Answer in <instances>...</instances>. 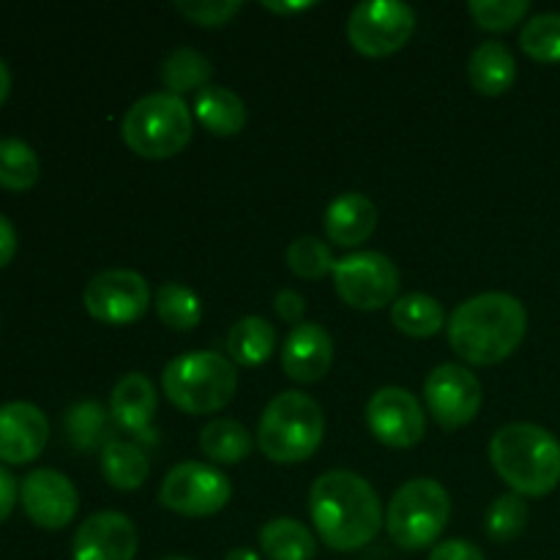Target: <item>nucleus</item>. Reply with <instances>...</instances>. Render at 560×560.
Returning <instances> with one entry per match:
<instances>
[{
    "label": "nucleus",
    "instance_id": "nucleus-10",
    "mask_svg": "<svg viewBox=\"0 0 560 560\" xmlns=\"http://www.w3.org/2000/svg\"><path fill=\"white\" fill-rule=\"evenodd\" d=\"M416 31V11L402 0H364L350 11L348 38L366 58L399 52Z\"/></svg>",
    "mask_w": 560,
    "mask_h": 560
},
{
    "label": "nucleus",
    "instance_id": "nucleus-16",
    "mask_svg": "<svg viewBox=\"0 0 560 560\" xmlns=\"http://www.w3.org/2000/svg\"><path fill=\"white\" fill-rule=\"evenodd\" d=\"M49 421L33 402L0 405V463L25 465L44 452Z\"/></svg>",
    "mask_w": 560,
    "mask_h": 560
},
{
    "label": "nucleus",
    "instance_id": "nucleus-27",
    "mask_svg": "<svg viewBox=\"0 0 560 560\" xmlns=\"http://www.w3.org/2000/svg\"><path fill=\"white\" fill-rule=\"evenodd\" d=\"M213 77V63L202 52L191 47H178L164 58L162 66V82L167 88V93L184 98V93L197 91L211 85Z\"/></svg>",
    "mask_w": 560,
    "mask_h": 560
},
{
    "label": "nucleus",
    "instance_id": "nucleus-42",
    "mask_svg": "<svg viewBox=\"0 0 560 560\" xmlns=\"http://www.w3.org/2000/svg\"><path fill=\"white\" fill-rule=\"evenodd\" d=\"M224 560H262L260 552L249 550V547H235V550H230Z\"/></svg>",
    "mask_w": 560,
    "mask_h": 560
},
{
    "label": "nucleus",
    "instance_id": "nucleus-8",
    "mask_svg": "<svg viewBox=\"0 0 560 560\" xmlns=\"http://www.w3.org/2000/svg\"><path fill=\"white\" fill-rule=\"evenodd\" d=\"M233 498V485L217 465L178 463L159 487V503L180 517H213Z\"/></svg>",
    "mask_w": 560,
    "mask_h": 560
},
{
    "label": "nucleus",
    "instance_id": "nucleus-5",
    "mask_svg": "<svg viewBox=\"0 0 560 560\" xmlns=\"http://www.w3.org/2000/svg\"><path fill=\"white\" fill-rule=\"evenodd\" d=\"M164 397L189 416L219 413L238 392V370L222 353H184L162 372Z\"/></svg>",
    "mask_w": 560,
    "mask_h": 560
},
{
    "label": "nucleus",
    "instance_id": "nucleus-32",
    "mask_svg": "<svg viewBox=\"0 0 560 560\" xmlns=\"http://www.w3.org/2000/svg\"><path fill=\"white\" fill-rule=\"evenodd\" d=\"M288 268L301 279H323L326 273H334L337 260L326 241L315 238V235H301L284 252Z\"/></svg>",
    "mask_w": 560,
    "mask_h": 560
},
{
    "label": "nucleus",
    "instance_id": "nucleus-24",
    "mask_svg": "<svg viewBox=\"0 0 560 560\" xmlns=\"http://www.w3.org/2000/svg\"><path fill=\"white\" fill-rule=\"evenodd\" d=\"M151 474L145 452L135 443L107 441L102 448V476L109 487L120 492L140 490Z\"/></svg>",
    "mask_w": 560,
    "mask_h": 560
},
{
    "label": "nucleus",
    "instance_id": "nucleus-22",
    "mask_svg": "<svg viewBox=\"0 0 560 560\" xmlns=\"http://www.w3.org/2000/svg\"><path fill=\"white\" fill-rule=\"evenodd\" d=\"M260 552L268 560H312L317 556V539L299 520L277 517L260 528Z\"/></svg>",
    "mask_w": 560,
    "mask_h": 560
},
{
    "label": "nucleus",
    "instance_id": "nucleus-1",
    "mask_svg": "<svg viewBox=\"0 0 560 560\" xmlns=\"http://www.w3.org/2000/svg\"><path fill=\"white\" fill-rule=\"evenodd\" d=\"M310 517L317 536L337 552L361 550L386 525L375 487L353 470L317 476L310 490Z\"/></svg>",
    "mask_w": 560,
    "mask_h": 560
},
{
    "label": "nucleus",
    "instance_id": "nucleus-4",
    "mask_svg": "<svg viewBox=\"0 0 560 560\" xmlns=\"http://www.w3.org/2000/svg\"><path fill=\"white\" fill-rule=\"evenodd\" d=\"M326 438L323 408L304 392H282L266 405L257 424V446L271 463L295 465L310 459Z\"/></svg>",
    "mask_w": 560,
    "mask_h": 560
},
{
    "label": "nucleus",
    "instance_id": "nucleus-31",
    "mask_svg": "<svg viewBox=\"0 0 560 560\" xmlns=\"http://www.w3.org/2000/svg\"><path fill=\"white\" fill-rule=\"evenodd\" d=\"M520 47L536 63H560V14L530 16L520 33Z\"/></svg>",
    "mask_w": 560,
    "mask_h": 560
},
{
    "label": "nucleus",
    "instance_id": "nucleus-23",
    "mask_svg": "<svg viewBox=\"0 0 560 560\" xmlns=\"http://www.w3.org/2000/svg\"><path fill=\"white\" fill-rule=\"evenodd\" d=\"M230 359L241 366H260L277 350V328L260 315H246L228 334Z\"/></svg>",
    "mask_w": 560,
    "mask_h": 560
},
{
    "label": "nucleus",
    "instance_id": "nucleus-21",
    "mask_svg": "<svg viewBox=\"0 0 560 560\" xmlns=\"http://www.w3.org/2000/svg\"><path fill=\"white\" fill-rule=\"evenodd\" d=\"M195 118L217 137H233L246 126V104L235 91L208 85L195 93Z\"/></svg>",
    "mask_w": 560,
    "mask_h": 560
},
{
    "label": "nucleus",
    "instance_id": "nucleus-37",
    "mask_svg": "<svg viewBox=\"0 0 560 560\" xmlns=\"http://www.w3.org/2000/svg\"><path fill=\"white\" fill-rule=\"evenodd\" d=\"M273 310H277V315L282 317V320L299 326L301 317H304V312H306V301H304V295H301V293L284 288V290H279L277 295H273Z\"/></svg>",
    "mask_w": 560,
    "mask_h": 560
},
{
    "label": "nucleus",
    "instance_id": "nucleus-28",
    "mask_svg": "<svg viewBox=\"0 0 560 560\" xmlns=\"http://www.w3.org/2000/svg\"><path fill=\"white\" fill-rule=\"evenodd\" d=\"M159 320L173 331H191L202 320V301L191 288L180 282H164L153 295Z\"/></svg>",
    "mask_w": 560,
    "mask_h": 560
},
{
    "label": "nucleus",
    "instance_id": "nucleus-35",
    "mask_svg": "<svg viewBox=\"0 0 560 560\" xmlns=\"http://www.w3.org/2000/svg\"><path fill=\"white\" fill-rule=\"evenodd\" d=\"M175 9L202 27H222L244 9L241 0H178Z\"/></svg>",
    "mask_w": 560,
    "mask_h": 560
},
{
    "label": "nucleus",
    "instance_id": "nucleus-41",
    "mask_svg": "<svg viewBox=\"0 0 560 560\" xmlns=\"http://www.w3.org/2000/svg\"><path fill=\"white\" fill-rule=\"evenodd\" d=\"M9 91H11V71L9 66H5V60L0 58V104L9 98Z\"/></svg>",
    "mask_w": 560,
    "mask_h": 560
},
{
    "label": "nucleus",
    "instance_id": "nucleus-14",
    "mask_svg": "<svg viewBox=\"0 0 560 560\" xmlns=\"http://www.w3.org/2000/svg\"><path fill=\"white\" fill-rule=\"evenodd\" d=\"M20 503L33 525L44 530H60L77 517L80 492L60 470L38 468L22 479Z\"/></svg>",
    "mask_w": 560,
    "mask_h": 560
},
{
    "label": "nucleus",
    "instance_id": "nucleus-39",
    "mask_svg": "<svg viewBox=\"0 0 560 560\" xmlns=\"http://www.w3.org/2000/svg\"><path fill=\"white\" fill-rule=\"evenodd\" d=\"M16 255V230L5 213H0V268L9 266Z\"/></svg>",
    "mask_w": 560,
    "mask_h": 560
},
{
    "label": "nucleus",
    "instance_id": "nucleus-18",
    "mask_svg": "<svg viewBox=\"0 0 560 560\" xmlns=\"http://www.w3.org/2000/svg\"><path fill=\"white\" fill-rule=\"evenodd\" d=\"M377 228V208L361 191H345L328 202L323 213V230L337 246H361Z\"/></svg>",
    "mask_w": 560,
    "mask_h": 560
},
{
    "label": "nucleus",
    "instance_id": "nucleus-7",
    "mask_svg": "<svg viewBox=\"0 0 560 560\" xmlns=\"http://www.w3.org/2000/svg\"><path fill=\"white\" fill-rule=\"evenodd\" d=\"M452 517V495L435 479H410L394 492L386 509V530L402 550L432 547Z\"/></svg>",
    "mask_w": 560,
    "mask_h": 560
},
{
    "label": "nucleus",
    "instance_id": "nucleus-6",
    "mask_svg": "<svg viewBox=\"0 0 560 560\" xmlns=\"http://www.w3.org/2000/svg\"><path fill=\"white\" fill-rule=\"evenodd\" d=\"M195 115L189 104L167 91L137 98L120 120V137L142 159H173L191 142Z\"/></svg>",
    "mask_w": 560,
    "mask_h": 560
},
{
    "label": "nucleus",
    "instance_id": "nucleus-43",
    "mask_svg": "<svg viewBox=\"0 0 560 560\" xmlns=\"http://www.w3.org/2000/svg\"><path fill=\"white\" fill-rule=\"evenodd\" d=\"M162 560H195V558H184V556H173V558H162Z\"/></svg>",
    "mask_w": 560,
    "mask_h": 560
},
{
    "label": "nucleus",
    "instance_id": "nucleus-9",
    "mask_svg": "<svg viewBox=\"0 0 560 560\" xmlns=\"http://www.w3.org/2000/svg\"><path fill=\"white\" fill-rule=\"evenodd\" d=\"M334 288L353 310L377 312L397 301L399 268L383 252H353L337 260Z\"/></svg>",
    "mask_w": 560,
    "mask_h": 560
},
{
    "label": "nucleus",
    "instance_id": "nucleus-17",
    "mask_svg": "<svg viewBox=\"0 0 560 560\" xmlns=\"http://www.w3.org/2000/svg\"><path fill=\"white\" fill-rule=\"evenodd\" d=\"M334 361V339L320 323H299L282 345V370L295 383H317Z\"/></svg>",
    "mask_w": 560,
    "mask_h": 560
},
{
    "label": "nucleus",
    "instance_id": "nucleus-15",
    "mask_svg": "<svg viewBox=\"0 0 560 560\" xmlns=\"http://www.w3.org/2000/svg\"><path fill=\"white\" fill-rule=\"evenodd\" d=\"M140 536L135 523L120 512H96L77 528L71 539L74 560H135Z\"/></svg>",
    "mask_w": 560,
    "mask_h": 560
},
{
    "label": "nucleus",
    "instance_id": "nucleus-40",
    "mask_svg": "<svg viewBox=\"0 0 560 560\" xmlns=\"http://www.w3.org/2000/svg\"><path fill=\"white\" fill-rule=\"evenodd\" d=\"M266 9L273 11V14H293V11L315 9V3H312V0H299V3H271V0H268Z\"/></svg>",
    "mask_w": 560,
    "mask_h": 560
},
{
    "label": "nucleus",
    "instance_id": "nucleus-25",
    "mask_svg": "<svg viewBox=\"0 0 560 560\" xmlns=\"http://www.w3.org/2000/svg\"><path fill=\"white\" fill-rule=\"evenodd\" d=\"M392 323L405 337L430 339L443 331L448 320L441 301L427 293H408L392 304Z\"/></svg>",
    "mask_w": 560,
    "mask_h": 560
},
{
    "label": "nucleus",
    "instance_id": "nucleus-3",
    "mask_svg": "<svg viewBox=\"0 0 560 560\" xmlns=\"http://www.w3.org/2000/svg\"><path fill=\"white\" fill-rule=\"evenodd\" d=\"M490 463L523 498H545L560 485V441L539 424L501 427L490 441Z\"/></svg>",
    "mask_w": 560,
    "mask_h": 560
},
{
    "label": "nucleus",
    "instance_id": "nucleus-13",
    "mask_svg": "<svg viewBox=\"0 0 560 560\" xmlns=\"http://www.w3.org/2000/svg\"><path fill=\"white\" fill-rule=\"evenodd\" d=\"M366 427L388 448H413L427 435V416L419 399L402 386H386L366 402Z\"/></svg>",
    "mask_w": 560,
    "mask_h": 560
},
{
    "label": "nucleus",
    "instance_id": "nucleus-34",
    "mask_svg": "<svg viewBox=\"0 0 560 560\" xmlns=\"http://www.w3.org/2000/svg\"><path fill=\"white\" fill-rule=\"evenodd\" d=\"M528 0H470L468 11L481 31H512L525 14H528Z\"/></svg>",
    "mask_w": 560,
    "mask_h": 560
},
{
    "label": "nucleus",
    "instance_id": "nucleus-36",
    "mask_svg": "<svg viewBox=\"0 0 560 560\" xmlns=\"http://www.w3.org/2000/svg\"><path fill=\"white\" fill-rule=\"evenodd\" d=\"M430 560H487L485 552L468 539H448L432 547Z\"/></svg>",
    "mask_w": 560,
    "mask_h": 560
},
{
    "label": "nucleus",
    "instance_id": "nucleus-38",
    "mask_svg": "<svg viewBox=\"0 0 560 560\" xmlns=\"http://www.w3.org/2000/svg\"><path fill=\"white\" fill-rule=\"evenodd\" d=\"M16 495H20L16 479L3 468V465H0V525H3L5 520H9V514L14 512Z\"/></svg>",
    "mask_w": 560,
    "mask_h": 560
},
{
    "label": "nucleus",
    "instance_id": "nucleus-20",
    "mask_svg": "<svg viewBox=\"0 0 560 560\" xmlns=\"http://www.w3.org/2000/svg\"><path fill=\"white\" fill-rule=\"evenodd\" d=\"M470 85L485 96H503L517 80V58L501 42H485L470 52Z\"/></svg>",
    "mask_w": 560,
    "mask_h": 560
},
{
    "label": "nucleus",
    "instance_id": "nucleus-29",
    "mask_svg": "<svg viewBox=\"0 0 560 560\" xmlns=\"http://www.w3.org/2000/svg\"><path fill=\"white\" fill-rule=\"evenodd\" d=\"M42 178V164L36 151L25 140L3 137L0 140V186L11 191H25L38 184Z\"/></svg>",
    "mask_w": 560,
    "mask_h": 560
},
{
    "label": "nucleus",
    "instance_id": "nucleus-33",
    "mask_svg": "<svg viewBox=\"0 0 560 560\" xmlns=\"http://www.w3.org/2000/svg\"><path fill=\"white\" fill-rule=\"evenodd\" d=\"M66 432L69 441L77 448H104V435H107V410L98 402H77L74 408L66 413Z\"/></svg>",
    "mask_w": 560,
    "mask_h": 560
},
{
    "label": "nucleus",
    "instance_id": "nucleus-12",
    "mask_svg": "<svg viewBox=\"0 0 560 560\" xmlns=\"http://www.w3.org/2000/svg\"><path fill=\"white\" fill-rule=\"evenodd\" d=\"M424 399L443 430H463L481 410V383L468 366L441 364L427 377Z\"/></svg>",
    "mask_w": 560,
    "mask_h": 560
},
{
    "label": "nucleus",
    "instance_id": "nucleus-19",
    "mask_svg": "<svg viewBox=\"0 0 560 560\" xmlns=\"http://www.w3.org/2000/svg\"><path fill=\"white\" fill-rule=\"evenodd\" d=\"M156 388H153L151 377H145L142 372L124 375L109 394V416H115V421L131 432L148 430L156 416Z\"/></svg>",
    "mask_w": 560,
    "mask_h": 560
},
{
    "label": "nucleus",
    "instance_id": "nucleus-30",
    "mask_svg": "<svg viewBox=\"0 0 560 560\" xmlns=\"http://www.w3.org/2000/svg\"><path fill=\"white\" fill-rule=\"evenodd\" d=\"M528 503L517 492H506V495H498L490 503L485 517V530L495 545H509V541L520 539L528 528Z\"/></svg>",
    "mask_w": 560,
    "mask_h": 560
},
{
    "label": "nucleus",
    "instance_id": "nucleus-26",
    "mask_svg": "<svg viewBox=\"0 0 560 560\" xmlns=\"http://www.w3.org/2000/svg\"><path fill=\"white\" fill-rule=\"evenodd\" d=\"M252 448H255V438L235 419H213L200 432V452L213 465L244 463Z\"/></svg>",
    "mask_w": 560,
    "mask_h": 560
},
{
    "label": "nucleus",
    "instance_id": "nucleus-2",
    "mask_svg": "<svg viewBox=\"0 0 560 560\" xmlns=\"http://www.w3.org/2000/svg\"><path fill=\"white\" fill-rule=\"evenodd\" d=\"M448 345L470 366L506 361L528 334V312L509 293H481L463 301L446 323Z\"/></svg>",
    "mask_w": 560,
    "mask_h": 560
},
{
    "label": "nucleus",
    "instance_id": "nucleus-11",
    "mask_svg": "<svg viewBox=\"0 0 560 560\" xmlns=\"http://www.w3.org/2000/svg\"><path fill=\"white\" fill-rule=\"evenodd\" d=\"M88 315L107 326L137 323L151 306V284L131 268H107L85 284L82 293Z\"/></svg>",
    "mask_w": 560,
    "mask_h": 560
}]
</instances>
